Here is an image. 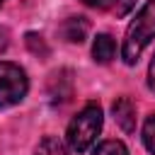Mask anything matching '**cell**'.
<instances>
[{"mask_svg":"<svg viewBox=\"0 0 155 155\" xmlns=\"http://www.w3.org/2000/svg\"><path fill=\"white\" fill-rule=\"evenodd\" d=\"M150 39H155V0H148L138 15L133 17V22L126 29V39H124V48L121 56L128 65H133L138 61V56L143 53V48L150 44Z\"/></svg>","mask_w":155,"mask_h":155,"instance_id":"6da1fadb","label":"cell"},{"mask_svg":"<svg viewBox=\"0 0 155 155\" xmlns=\"http://www.w3.org/2000/svg\"><path fill=\"white\" fill-rule=\"evenodd\" d=\"M104 116H102V107L97 102H87L68 124V145L75 153H85L94 145L99 131H102Z\"/></svg>","mask_w":155,"mask_h":155,"instance_id":"7a4b0ae2","label":"cell"},{"mask_svg":"<svg viewBox=\"0 0 155 155\" xmlns=\"http://www.w3.org/2000/svg\"><path fill=\"white\" fill-rule=\"evenodd\" d=\"M29 80L27 73L10 61H0V109L15 107L27 97Z\"/></svg>","mask_w":155,"mask_h":155,"instance_id":"3957f363","label":"cell"},{"mask_svg":"<svg viewBox=\"0 0 155 155\" xmlns=\"http://www.w3.org/2000/svg\"><path fill=\"white\" fill-rule=\"evenodd\" d=\"M111 114L121 131H126V133L136 131V104L128 97H116V102L111 104Z\"/></svg>","mask_w":155,"mask_h":155,"instance_id":"277c9868","label":"cell"},{"mask_svg":"<svg viewBox=\"0 0 155 155\" xmlns=\"http://www.w3.org/2000/svg\"><path fill=\"white\" fill-rule=\"evenodd\" d=\"M48 94H51V102H68L73 97V78H70V70H56L48 80Z\"/></svg>","mask_w":155,"mask_h":155,"instance_id":"5b68a950","label":"cell"},{"mask_svg":"<svg viewBox=\"0 0 155 155\" xmlns=\"http://www.w3.org/2000/svg\"><path fill=\"white\" fill-rule=\"evenodd\" d=\"M58 31H61V36H63L65 41H70V44H82L85 36H87V31H90V24H87L85 17H68V19L58 27Z\"/></svg>","mask_w":155,"mask_h":155,"instance_id":"8992f818","label":"cell"},{"mask_svg":"<svg viewBox=\"0 0 155 155\" xmlns=\"http://www.w3.org/2000/svg\"><path fill=\"white\" fill-rule=\"evenodd\" d=\"M92 56L97 63H109L114 56H116V44L109 34H97L94 36V44H92Z\"/></svg>","mask_w":155,"mask_h":155,"instance_id":"52a82bcc","label":"cell"},{"mask_svg":"<svg viewBox=\"0 0 155 155\" xmlns=\"http://www.w3.org/2000/svg\"><path fill=\"white\" fill-rule=\"evenodd\" d=\"M34 155H68V148L63 145V140H58L56 136H46L39 140Z\"/></svg>","mask_w":155,"mask_h":155,"instance_id":"ba28073f","label":"cell"},{"mask_svg":"<svg viewBox=\"0 0 155 155\" xmlns=\"http://www.w3.org/2000/svg\"><path fill=\"white\" fill-rule=\"evenodd\" d=\"M92 155H128V150L121 140H102L92 150Z\"/></svg>","mask_w":155,"mask_h":155,"instance_id":"9c48e42d","label":"cell"},{"mask_svg":"<svg viewBox=\"0 0 155 155\" xmlns=\"http://www.w3.org/2000/svg\"><path fill=\"white\" fill-rule=\"evenodd\" d=\"M24 39H27V46H29V51H31L34 56H39V58H46V56H48V46H46V41H44L41 34L29 31Z\"/></svg>","mask_w":155,"mask_h":155,"instance_id":"30bf717a","label":"cell"},{"mask_svg":"<svg viewBox=\"0 0 155 155\" xmlns=\"http://www.w3.org/2000/svg\"><path fill=\"white\" fill-rule=\"evenodd\" d=\"M143 143H145L148 153L155 155V114H150L143 124Z\"/></svg>","mask_w":155,"mask_h":155,"instance_id":"8fae6325","label":"cell"},{"mask_svg":"<svg viewBox=\"0 0 155 155\" xmlns=\"http://www.w3.org/2000/svg\"><path fill=\"white\" fill-rule=\"evenodd\" d=\"M87 7H94V10H114L119 0H82Z\"/></svg>","mask_w":155,"mask_h":155,"instance_id":"7c38bea8","label":"cell"},{"mask_svg":"<svg viewBox=\"0 0 155 155\" xmlns=\"http://www.w3.org/2000/svg\"><path fill=\"white\" fill-rule=\"evenodd\" d=\"M148 87L155 92V56H153V61H150V68H148Z\"/></svg>","mask_w":155,"mask_h":155,"instance_id":"4fadbf2b","label":"cell"},{"mask_svg":"<svg viewBox=\"0 0 155 155\" xmlns=\"http://www.w3.org/2000/svg\"><path fill=\"white\" fill-rule=\"evenodd\" d=\"M2 2H5V0H0V5H2Z\"/></svg>","mask_w":155,"mask_h":155,"instance_id":"5bb4252c","label":"cell"}]
</instances>
